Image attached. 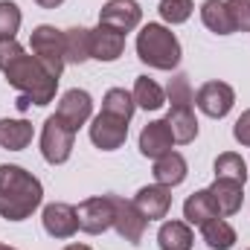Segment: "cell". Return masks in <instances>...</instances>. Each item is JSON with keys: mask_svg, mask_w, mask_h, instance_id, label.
Masks as SVG:
<instances>
[{"mask_svg": "<svg viewBox=\"0 0 250 250\" xmlns=\"http://www.w3.org/2000/svg\"><path fill=\"white\" fill-rule=\"evenodd\" d=\"M29 47H32V56L44 64L56 79H62V70H64V32L50 26V23H41L32 29L29 35Z\"/></svg>", "mask_w": 250, "mask_h": 250, "instance_id": "cell-5", "label": "cell"}, {"mask_svg": "<svg viewBox=\"0 0 250 250\" xmlns=\"http://www.w3.org/2000/svg\"><path fill=\"white\" fill-rule=\"evenodd\" d=\"M32 143V123L26 120H0V146L9 151H21Z\"/></svg>", "mask_w": 250, "mask_h": 250, "instance_id": "cell-24", "label": "cell"}, {"mask_svg": "<svg viewBox=\"0 0 250 250\" xmlns=\"http://www.w3.org/2000/svg\"><path fill=\"white\" fill-rule=\"evenodd\" d=\"M134 96L125 90V87H111L108 93H105V99H102V111L105 114H111V117H120L125 123H131V117H134Z\"/></svg>", "mask_w": 250, "mask_h": 250, "instance_id": "cell-27", "label": "cell"}, {"mask_svg": "<svg viewBox=\"0 0 250 250\" xmlns=\"http://www.w3.org/2000/svg\"><path fill=\"white\" fill-rule=\"evenodd\" d=\"M195 105H198L201 114H207V117H212V120H221V117H227V114L233 111V105H236V90H233L227 82H207V84L198 87Z\"/></svg>", "mask_w": 250, "mask_h": 250, "instance_id": "cell-8", "label": "cell"}, {"mask_svg": "<svg viewBox=\"0 0 250 250\" xmlns=\"http://www.w3.org/2000/svg\"><path fill=\"white\" fill-rule=\"evenodd\" d=\"M154 181L160 184V187H178V184H184L187 181V157L181 154V151H169V154H163V157H157L154 160Z\"/></svg>", "mask_w": 250, "mask_h": 250, "instance_id": "cell-18", "label": "cell"}, {"mask_svg": "<svg viewBox=\"0 0 250 250\" xmlns=\"http://www.w3.org/2000/svg\"><path fill=\"white\" fill-rule=\"evenodd\" d=\"M125 50V32L99 23L96 29H90V59L96 62H117Z\"/></svg>", "mask_w": 250, "mask_h": 250, "instance_id": "cell-14", "label": "cell"}, {"mask_svg": "<svg viewBox=\"0 0 250 250\" xmlns=\"http://www.w3.org/2000/svg\"><path fill=\"white\" fill-rule=\"evenodd\" d=\"M212 169H215V178H218V181H233V184H242V187H245V181H248V163H245L242 154H236V151L218 154Z\"/></svg>", "mask_w": 250, "mask_h": 250, "instance_id": "cell-26", "label": "cell"}, {"mask_svg": "<svg viewBox=\"0 0 250 250\" xmlns=\"http://www.w3.org/2000/svg\"><path fill=\"white\" fill-rule=\"evenodd\" d=\"M172 146H175V137H172V128L166 125V120H154L140 131V154L143 157L157 160V157L169 154Z\"/></svg>", "mask_w": 250, "mask_h": 250, "instance_id": "cell-15", "label": "cell"}, {"mask_svg": "<svg viewBox=\"0 0 250 250\" xmlns=\"http://www.w3.org/2000/svg\"><path fill=\"white\" fill-rule=\"evenodd\" d=\"M90 114H93V99H90L87 90H79V87L67 90L62 99H59V108H56V117L70 131H79L82 125L90 120Z\"/></svg>", "mask_w": 250, "mask_h": 250, "instance_id": "cell-10", "label": "cell"}, {"mask_svg": "<svg viewBox=\"0 0 250 250\" xmlns=\"http://www.w3.org/2000/svg\"><path fill=\"white\" fill-rule=\"evenodd\" d=\"M64 250H93V248H87V245H67Z\"/></svg>", "mask_w": 250, "mask_h": 250, "instance_id": "cell-33", "label": "cell"}, {"mask_svg": "<svg viewBox=\"0 0 250 250\" xmlns=\"http://www.w3.org/2000/svg\"><path fill=\"white\" fill-rule=\"evenodd\" d=\"M41 201H44V187L32 172L15 163L0 166V215L6 221L29 218L41 207Z\"/></svg>", "mask_w": 250, "mask_h": 250, "instance_id": "cell-2", "label": "cell"}, {"mask_svg": "<svg viewBox=\"0 0 250 250\" xmlns=\"http://www.w3.org/2000/svg\"><path fill=\"white\" fill-rule=\"evenodd\" d=\"M140 21H143V9H140L137 0H108L102 6V12H99V23L114 26V29L125 32V35L131 29H137Z\"/></svg>", "mask_w": 250, "mask_h": 250, "instance_id": "cell-12", "label": "cell"}, {"mask_svg": "<svg viewBox=\"0 0 250 250\" xmlns=\"http://www.w3.org/2000/svg\"><path fill=\"white\" fill-rule=\"evenodd\" d=\"M114 201V230L120 233V239H125L128 245H140L143 233L148 227V218L137 209L134 201H125L120 195H111Z\"/></svg>", "mask_w": 250, "mask_h": 250, "instance_id": "cell-9", "label": "cell"}, {"mask_svg": "<svg viewBox=\"0 0 250 250\" xmlns=\"http://www.w3.org/2000/svg\"><path fill=\"white\" fill-rule=\"evenodd\" d=\"M131 96H134V105H140L143 111H160L166 105V90L148 76H137Z\"/></svg>", "mask_w": 250, "mask_h": 250, "instance_id": "cell-21", "label": "cell"}, {"mask_svg": "<svg viewBox=\"0 0 250 250\" xmlns=\"http://www.w3.org/2000/svg\"><path fill=\"white\" fill-rule=\"evenodd\" d=\"M233 137H236V143H242V146L250 148V108L236 120V125H233Z\"/></svg>", "mask_w": 250, "mask_h": 250, "instance_id": "cell-31", "label": "cell"}, {"mask_svg": "<svg viewBox=\"0 0 250 250\" xmlns=\"http://www.w3.org/2000/svg\"><path fill=\"white\" fill-rule=\"evenodd\" d=\"M166 96H169V102H172L169 117H166V125L172 128L175 143L187 146V143H192V140L198 137V120H195V108H192L195 93H192V87H189L187 73H178V76L169 79Z\"/></svg>", "mask_w": 250, "mask_h": 250, "instance_id": "cell-4", "label": "cell"}, {"mask_svg": "<svg viewBox=\"0 0 250 250\" xmlns=\"http://www.w3.org/2000/svg\"><path fill=\"white\" fill-rule=\"evenodd\" d=\"M184 218H187V224L201 227V224H207V221H212V218H221V215H218V209H215L209 192H207V189H198V192L189 195L187 204H184Z\"/></svg>", "mask_w": 250, "mask_h": 250, "instance_id": "cell-19", "label": "cell"}, {"mask_svg": "<svg viewBox=\"0 0 250 250\" xmlns=\"http://www.w3.org/2000/svg\"><path fill=\"white\" fill-rule=\"evenodd\" d=\"M73 146H76V131H70V128L53 114V117L44 123V128H41V154H44V160L53 163V166H62V163L70 160Z\"/></svg>", "mask_w": 250, "mask_h": 250, "instance_id": "cell-6", "label": "cell"}, {"mask_svg": "<svg viewBox=\"0 0 250 250\" xmlns=\"http://www.w3.org/2000/svg\"><path fill=\"white\" fill-rule=\"evenodd\" d=\"M242 189H245L242 184L218 181V178H215V184H212V187L207 189L221 218H224V215H236V212L242 209V204H245V192H242Z\"/></svg>", "mask_w": 250, "mask_h": 250, "instance_id": "cell-17", "label": "cell"}, {"mask_svg": "<svg viewBox=\"0 0 250 250\" xmlns=\"http://www.w3.org/2000/svg\"><path fill=\"white\" fill-rule=\"evenodd\" d=\"M160 18L166 21V23H184V21H189V15H192V0H160Z\"/></svg>", "mask_w": 250, "mask_h": 250, "instance_id": "cell-29", "label": "cell"}, {"mask_svg": "<svg viewBox=\"0 0 250 250\" xmlns=\"http://www.w3.org/2000/svg\"><path fill=\"white\" fill-rule=\"evenodd\" d=\"M0 70H3L6 82L21 93L18 96V111H26L29 105H50L56 99L59 79L38 62L35 56H29L26 50L15 53Z\"/></svg>", "mask_w": 250, "mask_h": 250, "instance_id": "cell-1", "label": "cell"}, {"mask_svg": "<svg viewBox=\"0 0 250 250\" xmlns=\"http://www.w3.org/2000/svg\"><path fill=\"white\" fill-rule=\"evenodd\" d=\"M128 140V123L120 117H111V114H99L93 123H90V143L102 151H117Z\"/></svg>", "mask_w": 250, "mask_h": 250, "instance_id": "cell-11", "label": "cell"}, {"mask_svg": "<svg viewBox=\"0 0 250 250\" xmlns=\"http://www.w3.org/2000/svg\"><path fill=\"white\" fill-rule=\"evenodd\" d=\"M134 204H137V209H140L148 221L166 218V215H169V209H172V189L160 187V184L143 187L137 195H134Z\"/></svg>", "mask_w": 250, "mask_h": 250, "instance_id": "cell-16", "label": "cell"}, {"mask_svg": "<svg viewBox=\"0 0 250 250\" xmlns=\"http://www.w3.org/2000/svg\"><path fill=\"white\" fill-rule=\"evenodd\" d=\"M0 250H15V248H9V245H0Z\"/></svg>", "mask_w": 250, "mask_h": 250, "instance_id": "cell-34", "label": "cell"}, {"mask_svg": "<svg viewBox=\"0 0 250 250\" xmlns=\"http://www.w3.org/2000/svg\"><path fill=\"white\" fill-rule=\"evenodd\" d=\"M201 236H204L209 250H230L236 245V230L224 218H212V221L201 224Z\"/></svg>", "mask_w": 250, "mask_h": 250, "instance_id": "cell-25", "label": "cell"}, {"mask_svg": "<svg viewBox=\"0 0 250 250\" xmlns=\"http://www.w3.org/2000/svg\"><path fill=\"white\" fill-rule=\"evenodd\" d=\"M87 59H90V29L84 26L64 29V62L84 64Z\"/></svg>", "mask_w": 250, "mask_h": 250, "instance_id": "cell-22", "label": "cell"}, {"mask_svg": "<svg viewBox=\"0 0 250 250\" xmlns=\"http://www.w3.org/2000/svg\"><path fill=\"white\" fill-rule=\"evenodd\" d=\"M76 218H79V230L90 233V236H99L105 230L114 227V201L111 195H96V198H87L76 207Z\"/></svg>", "mask_w": 250, "mask_h": 250, "instance_id": "cell-7", "label": "cell"}, {"mask_svg": "<svg viewBox=\"0 0 250 250\" xmlns=\"http://www.w3.org/2000/svg\"><path fill=\"white\" fill-rule=\"evenodd\" d=\"M201 21H204V26H207L209 32H215V35H233V32H236L233 18H230V12H227V3H221V0H204V3H201Z\"/></svg>", "mask_w": 250, "mask_h": 250, "instance_id": "cell-20", "label": "cell"}, {"mask_svg": "<svg viewBox=\"0 0 250 250\" xmlns=\"http://www.w3.org/2000/svg\"><path fill=\"white\" fill-rule=\"evenodd\" d=\"M35 3H38L41 9H56V6H62L64 0H35Z\"/></svg>", "mask_w": 250, "mask_h": 250, "instance_id": "cell-32", "label": "cell"}, {"mask_svg": "<svg viewBox=\"0 0 250 250\" xmlns=\"http://www.w3.org/2000/svg\"><path fill=\"white\" fill-rule=\"evenodd\" d=\"M137 56L154 70H175L181 64V41L163 23H146L137 32Z\"/></svg>", "mask_w": 250, "mask_h": 250, "instance_id": "cell-3", "label": "cell"}, {"mask_svg": "<svg viewBox=\"0 0 250 250\" xmlns=\"http://www.w3.org/2000/svg\"><path fill=\"white\" fill-rule=\"evenodd\" d=\"M227 3V12L233 18V26L236 32H250V0H224Z\"/></svg>", "mask_w": 250, "mask_h": 250, "instance_id": "cell-30", "label": "cell"}, {"mask_svg": "<svg viewBox=\"0 0 250 250\" xmlns=\"http://www.w3.org/2000/svg\"><path fill=\"white\" fill-rule=\"evenodd\" d=\"M157 245L160 250H192L195 236L187 221H166L157 233Z\"/></svg>", "mask_w": 250, "mask_h": 250, "instance_id": "cell-23", "label": "cell"}, {"mask_svg": "<svg viewBox=\"0 0 250 250\" xmlns=\"http://www.w3.org/2000/svg\"><path fill=\"white\" fill-rule=\"evenodd\" d=\"M21 21H23V15H21L18 3L0 0V38H15V32L21 29Z\"/></svg>", "mask_w": 250, "mask_h": 250, "instance_id": "cell-28", "label": "cell"}, {"mask_svg": "<svg viewBox=\"0 0 250 250\" xmlns=\"http://www.w3.org/2000/svg\"><path fill=\"white\" fill-rule=\"evenodd\" d=\"M41 221H44L47 236H53V239H70V236H76V230H79L76 207L62 204V201L47 204L44 212H41Z\"/></svg>", "mask_w": 250, "mask_h": 250, "instance_id": "cell-13", "label": "cell"}]
</instances>
